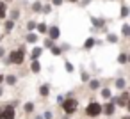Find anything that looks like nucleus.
<instances>
[{
  "label": "nucleus",
  "mask_w": 130,
  "mask_h": 119,
  "mask_svg": "<svg viewBox=\"0 0 130 119\" xmlns=\"http://www.w3.org/2000/svg\"><path fill=\"white\" fill-rule=\"evenodd\" d=\"M100 114H102V105H100V103L91 101V103L86 107V115H89V117H98Z\"/></svg>",
  "instance_id": "nucleus-1"
},
{
  "label": "nucleus",
  "mask_w": 130,
  "mask_h": 119,
  "mask_svg": "<svg viewBox=\"0 0 130 119\" xmlns=\"http://www.w3.org/2000/svg\"><path fill=\"white\" fill-rule=\"evenodd\" d=\"M52 2H54V6H61V4H62V0H52Z\"/></svg>",
  "instance_id": "nucleus-29"
},
{
  "label": "nucleus",
  "mask_w": 130,
  "mask_h": 119,
  "mask_svg": "<svg viewBox=\"0 0 130 119\" xmlns=\"http://www.w3.org/2000/svg\"><path fill=\"white\" fill-rule=\"evenodd\" d=\"M77 107H78V103H77V100H73V98H68V100L62 101V108H64L66 114H73V112H77Z\"/></svg>",
  "instance_id": "nucleus-3"
},
{
  "label": "nucleus",
  "mask_w": 130,
  "mask_h": 119,
  "mask_svg": "<svg viewBox=\"0 0 130 119\" xmlns=\"http://www.w3.org/2000/svg\"><path fill=\"white\" fill-rule=\"evenodd\" d=\"M27 41H29V43H36V41H38V36H36V34H29V36H27Z\"/></svg>",
  "instance_id": "nucleus-12"
},
{
  "label": "nucleus",
  "mask_w": 130,
  "mask_h": 119,
  "mask_svg": "<svg viewBox=\"0 0 130 119\" xmlns=\"http://www.w3.org/2000/svg\"><path fill=\"white\" fill-rule=\"evenodd\" d=\"M6 4L4 2H0V20H2V18H6Z\"/></svg>",
  "instance_id": "nucleus-10"
},
{
  "label": "nucleus",
  "mask_w": 130,
  "mask_h": 119,
  "mask_svg": "<svg viewBox=\"0 0 130 119\" xmlns=\"http://www.w3.org/2000/svg\"><path fill=\"white\" fill-rule=\"evenodd\" d=\"M32 110H34V103H32V101L25 103V112H32Z\"/></svg>",
  "instance_id": "nucleus-16"
},
{
  "label": "nucleus",
  "mask_w": 130,
  "mask_h": 119,
  "mask_svg": "<svg viewBox=\"0 0 130 119\" xmlns=\"http://www.w3.org/2000/svg\"><path fill=\"white\" fill-rule=\"evenodd\" d=\"M109 41H110V43H114V41H118V37H114V36L110 34V36H109Z\"/></svg>",
  "instance_id": "nucleus-28"
},
{
  "label": "nucleus",
  "mask_w": 130,
  "mask_h": 119,
  "mask_svg": "<svg viewBox=\"0 0 130 119\" xmlns=\"http://www.w3.org/2000/svg\"><path fill=\"white\" fill-rule=\"evenodd\" d=\"M52 53L54 55H61V48L59 46H52Z\"/></svg>",
  "instance_id": "nucleus-19"
},
{
  "label": "nucleus",
  "mask_w": 130,
  "mask_h": 119,
  "mask_svg": "<svg viewBox=\"0 0 130 119\" xmlns=\"http://www.w3.org/2000/svg\"><path fill=\"white\" fill-rule=\"evenodd\" d=\"M39 55H41V48H34V52H32V61H36Z\"/></svg>",
  "instance_id": "nucleus-11"
},
{
  "label": "nucleus",
  "mask_w": 130,
  "mask_h": 119,
  "mask_svg": "<svg viewBox=\"0 0 130 119\" xmlns=\"http://www.w3.org/2000/svg\"><path fill=\"white\" fill-rule=\"evenodd\" d=\"M89 80V76L86 75V71H82V82H87Z\"/></svg>",
  "instance_id": "nucleus-26"
},
{
  "label": "nucleus",
  "mask_w": 130,
  "mask_h": 119,
  "mask_svg": "<svg viewBox=\"0 0 130 119\" xmlns=\"http://www.w3.org/2000/svg\"><path fill=\"white\" fill-rule=\"evenodd\" d=\"M0 55H4V48H0Z\"/></svg>",
  "instance_id": "nucleus-32"
},
{
  "label": "nucleus",
  "mask_w": 130,
  "mask_h": 119,
  "mask_svg": "<svg viewBox=\"0 0 130 119\" xmlns=\"http://www.w3.org/2000/svg\"><path fill=\"white\" fill-rule=\"evenodd\" d=\"M38 30H39V32L43 34V32H46L48 29H46V25H45V23H39V25H38Z\"/></svg>",
  "instance_id": "nucleus-18"
},
{
  "label": "nucleus",
  "mask_w": 130,
  "mask_h": 119,
  "mask_svg": "<svg viewBox=\"0 0 130 119\" xmlns=\"http://www.w3.org/2000/svg\"><path fill=\"white\" fill-rule=\"evenodd\" d=\"M93 45H94V39H91V37H89V39H87V41H86V43H84V48H86V50H87V48H91V46H93Z\"/></svg>",
  "instance_id": "nucleus-13"
},
{
  "label": "nucleus",
  "mask_w": 130,
  "mask_h": 119,
  "mask_svg": "<svg viewBox=\"0 0 130 119\" xmlns=\"http://www.w3.org/2000/svg\"><path fill=\"white\" fill-rule=\"evenodd\" d=\"M116 87H118V89H123V87H125V80H123V78L116 80Z\"/></svg>",
  "instance_id": "nucleus-17"
},
{
  "label": "nucleus",
  "mask_w": 130,
  "mask_h": 119,
  "mask_svg": "<svg viewBox=\"0 0 130 119\" xmlns=\"http://www.w3.org/2000/svg\"><path fill=\"white\" fill-rule=\"evenodd\" d=\"M126 100H128V92H123L119 100H116V98H114V103H119L121 107H126Z\"/></svg>",
  "instance_id": "nucleus-7"
},
{
  "label": "nucleus",
  "mask_w": 130,
  "mask_h": 119,
  "mask_svg": "<svg viewBox=\"0 0 130 119\" xmlns=\"http://www.w3.org/2000/svg\"><path fill=\"white\" fill-rule=\"evenodd\" d=\"M2 92H4V91H2V87H0V96H2Z\"/></svg>",
  "instance_id": "nucleus-33"
},
{
  "label": "nucleus",
  "mask_w": 130,
  "mask_h": 119,
  "mask_svg": "<svg viewBox=\"0 0 130 119\" xmlns=\"http://www.w3.org/2000/svg\"><path fill=\"white\" fill-rule=\"evenodd\" d=\"M102 96L103 98H110V91L109 89H102Z\"/></svg>",
  "instance_id": "nucleus-20"
},
{
  "label": "nucleus",
  "mask_w": 130,
  "mask_h": 119,
  "mask_svg": "<svg viewBox=\"0 0 130 119\" xmlns=\"http://www.w3.org/2000/svg\"><path fill=\"white\" fill-rule=\"evenodd\" d=\"M66 71H68V73H71V71H73V66H71L70 62H66Z\"/></svg>",
  "instance_id": "nucleus-23"
},
{
  "label": "nucleus",
  "mask_w": 130,
  "mask_h": 119,
  "mask_svg": "<svg viewBox=\"0 0 130 119\" xmlns=\"http://www.w3.org/2000/svg\"><path fill=\"white\" fill-rule=\"evenodd\" d=\"M114 105H116V103H114V100H112L110 103L102 105V112H103L105 115H112V114H114Z\"/></svg>",
  "instance_id": "nucleus-5"
},
{
  "label": "nucleus",
  "mask_w": 130,
  "mask_h": 119,
  "mask_svg": "<svg viewBox=\"0 0 130 119\" xmlns=\"http://www.w3.org/2000/svg\"><path fill=\"white\" fill-rule=\"evenodd\" d=\"M70 2H77V0H70Z\"/></svg>",
  "instance_id": "nucleus-35"
},
{
  "label": "nucleus",
  "mask_w": 130,
  "mask_h": 119,
  "mask_svg": "<svg viewBox=\"0 0 130 119\" xmlns=\"http://www.w3.org/2000/svg\"><path fill=\"white\" fill-rule=\"evenodd\" d=\"M4 82V76H2V73H0V84H2Z\"/></svg>",
  "instance_id": "nucleus-31"
},
{
  "label": "nucleus",
  "mask_w": 130,
  "mask_h": 119,
  "mask_svg": "<svg viewBox=\"0 0 130 119\" xmlns=\"http://www.w3.org/2000/svg\"><path fill=\"white\" fill-rule=\"evenodd\" d=\"M89 87H91V89H98V87H100V82H98V80H91V82H89Z\"/></svg>",
  "instance_id": "nucleus-15"
},
{
  "label": "nucleus",
  "mask_w": 130,
  "mask_h": 119,
  "mask_svg": "<svg viewBox=\"0 0 130 119\" xmlns=\"http://www.w3.org/2000/svg\"><path fill=\"white\" fill-rule=\"evenodd\" d=\"M119 62H121V64H125V62H126V55H125V53H121V55H119Z\"/></svg>",
  "instance_id": "nucleus-22"
},
{
  "label": "nucleus",
  "mask_w": 130,
  "mask_h": 119,
  "mask_svg": "<svg viewBox=\"0 0 130 119\" xmlns=\"http://www.w3.org/2000/svg\"><path fill=\"white\" fill-rule=\"evenodd\" d=\"M43 117H45V119H50V117H52V114H50V112H45V115H43Z\"/></svg>",
  "instance_id": "nucleus-30"
},
{
  "label": "nucleus",
  "mask_w": 130,
  "mask_h": 119,
  "mask_svg": "<svg viewBox=\"0 0 130 119\" xmlns=\"http://www.w3.org/2000/svg\"><path fill=\"white\" fill-rule=\"evenodd\" d=\"M7 84H9V85H14V84H16V76H14V75H9V76H7Z\"/></svg>",
  "instance_id": "nucleus-14"
},
{
  "label": "nucleus",
  "mask_w": 130,
  "mask_h": 119,
  "mask_svg": "<svg viewBox=\"0 0 130 119\" xmlns=\"http://www.w3.org/2000/svg\"><path fill=\"white\" fill-rule=\"evenodd\" d=\"M48 91H50L48 85H41V87H39V94H41V96H48Z\"/></svg>",
  "instance_id": "nucleus-9"
},
{
  "label": "nucleus",
  "mask_w": 130,
  "mask_h": 119,
  "mask_svg": "<svg viewBox=\"0 0 130 119\" xmlns=\"http://www.w3.org/2000/svg\"><path fill=\"white\" fill-rule=\"evenodd\" d=\"M6 29H7V30H11V29H13V22H7V25H6Z\"/></svg>",
  "instance_id": "nucleus-27"
},
{
  "label": "nucleus",
  "mask_w": 130,
  "mask_h": 119,
  "mask_svg": "<svg viewBox=\"0 0 130 119\" xmlns=\"http://www.w3.org/2000/svg\"><path fill=\"white\" fill-rule=\"evenodd\" d=\"M16 112H14V107L13 105H6L0 108V119H14Z\"/></svg>",
  "instance_id": "nucleus-4"
},
{
  "label": "nucleus",
  "mask_w": 130,
  "mask_h": 119,
  "mask_svg": "<svg viewBox=\"0 0 130 119\" xmlns=\"http://www.w3.org/2000/svg\"><path fill=\"white\" fill-rule=\"evenodd\" d=\"M48 36H50V39H59V36H61L59 27H50L48 29Z\"/></svg>",
  "instance_id": "nucleus-6"
},
{
  "label": "nucleus",
  "mask_w": 130,
  "mask_h": 119,
  "mask_svg": "<svg viewBox=\"0 0 130 119\" xmlns=\"http://www.w3.org/2000/svg\"><path fill=\"white\" fill-rule=\"evenodd\" d=\"M130 34V27L128 25H123V36H128Z\"/></svg>",
  "instance_id": "nucleus-21"
},
{
  "label": "nucleus",
  "mask_w": 130,
  "mask_h": 119,
  "mask_svg": "<svg viewBox=\"0 0 130 119\" xmlns=\"http://www.w3.org/2000/svg\"><path fill=\"white\" fill-rule=\"evenodd\" d=\"M30 69H32V73H39V69H41L39 62H38V61H32V66H30Z\"/></svg>",
  "instance_id": "nucleus-8"
},
{
  "label": "nucleus",
  "mask_w": 130,
  "mask_h": 119,
  "mask_svg": "<svg viewBox=\"0 0 130 119\" xmlns=\"http://www.w3.org/2000/svg\"><path fill=\"white\" fill-rule=\"evenodd\" d=\"M23 59H25V52H23V48H18V50H14V52L11 53L9 62L18 66V64H22V62H23Z\"/></svg>",
  "instance_id": "nucleus-2"
},
{
  "label": "nucleus",
  "mask_w": 130,
  "mask_h": 119,
  "mask_svg": "<svg viewBox=\"0 0 130 119\" xmlns=\"http://www.w3.org/2000/svg\"><path fill=\"white\" fill-rule=\"evenodd\" d=\"M126 14H128V9H126V7H123V9H121V16H123V18H125V16H126Z\"/></svg>",
  "instance_id": "nucleus-24"
},
{
  "label": "nucleus",
  "mask_w": 130,
  "mask_h": 119,
  "mask_svg": "<svg viewBox=\"0 0 130 119\" xmlns=\"http://www.w3.org/2000/svg\"><path fill=\"white\" fill-rule=\"evenodd\" d=\"M123 119H130V117H128V115H125V117H123Z\"/></svg>",
  "instance_id": "nucleus-34"
},
{
  "label": "nucleus",
  "mask_w": 130,
  "mask_h": 119,
  "mask_svg": "<svg viewBox=\"0 0 130 119\" xmlns=\"http://www.w3.org/2000/svg\"><path fill=\"white\" fill-rule=\"evenodd\" d=\"M27 27H29V30H32V29H36V23H34V22H29Z\"/></svg>",
  "instance_id": "nucleus-25"
}]
</instances>
